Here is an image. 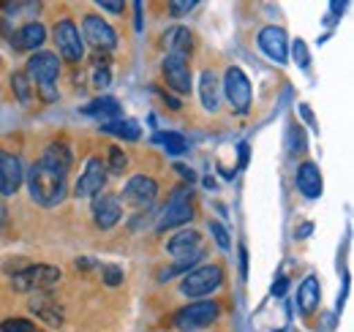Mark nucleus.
Masks as SVG:
<instances>
[{"label":"nucleus","instance_id":"obj_1","mask_svg":"<svg viewBox=\"0 0 354 332\" xmlns=\"http://www.w3.org/2000/svg\"><path fill=\"white\" fill-rule=\"evenodd\" d=\"M28 188H30V196L44 205V208H55L66 199L68 194V183H66V174H57L52 169H46L41 161L30 166V174H28Z\"/></svg>","mask_w":354,"mask_h":332},{"label":"nucleus","instance_id":"obj_2","mask_svg":"<svg viewBox=\"0 0 354 332\" xmlns=\"http://www.w3.org/2000/svg\"><path fill=\"white\" fill-rule=\"evenodd\" d=\"M191 218H194L191 188H188V185H180L177 191H172V196L167 199V205H164L161 215H158L156 229H158V232H169V229H175V226H185Z\"/></svg>","mask_w":354,"mask_h":332},{"label":"nucleus","instance_id":"obj_3","mask_svg":"<svg viewBox=\"0 0 354 332\" xmlns=\"http://www.w3.org/2000/svg\"><path fill=\"white\" fill-rule=\"evenodd\" d=\"M218 313H221V308L213 299H199V302H191V305H185V308L177 311L175 327L183 332L202 330V327H210L218 319Z\"/></svg>","mask_w":354,"mask_h":332},{"label":"nucleus","instance_id":"obj_4","mask_svg":"<svg viewBox=\"0 0 354 332\" xmlns=\"http://www.w3.org/2000/svg\"><path fill=\"white\" fill-rule=\"evenodd\" d=\"M221 281H223L221 267L205 264V267H196V270L185 273V278H183V284H180V291H183L185 297H205V294L218 289Z\"/></svg>","mask_w":354,"mask_h":332},{"label":"nucleus","instance_id":"obj_5","mask_svg":"<svg viewBox=\"0 0 354 332\" xmlns=\"http://www.w3.org/2000/svg\"><path fill=\"white\" fill-rule=\"evenodd\" d=\"M60 281V270L49 264H33L14 275V289L19 291H49Z\"/></svg>","mask_w":354,"mask_h":332},{"label":"nucleus","instance_id":"obj_6","mask_svg":"<svg viewBox=\"0 0 354 332\" xmlns=\"http://www.w3.org/2000/svg\"><path fill=\"white\" fill-rule=\"evenodd\" d=\"M223 87H226L229 107H232L234 112H248V107H251V82H248L245 71H243V68H237V66L226 68Z\"/></svg>","mask_w":354,"mask_h":332},{"label":"nucleus","instance_id":"obj_7","mask_svg":"<svg viewBox=\"0 0 354 332\" xmlns=\"http://www.w3.org/2000/svg\"><path fill=\"white\" fill-rule=\"evenodd\" d=\"M55 44H57L60 55L71 63H80L85 57V44H82V36L71 19H60L55 25Z\"/></svg>","mask_w":354,"mask_h":332},{"label":"nucleus","instance_id":"obj_8","mask_svg":"<svg viewBox=\"0 0 354 332\" xmlns=\"http://www.w3.org/2000/svg\"><path fill=\"white\" fill-rule=\"evenodd\" d=\"M57 74H60V60L55 55H49V52H39V55H33L28 60V77H30V82H36L41 90L52 87L55 80H57Z\"/></svg>","mask_w":354,"mask_h":332},{"label":"nucleus","instance_id":"obj_9","mask_svg":"<svg viewBox=\"0 0 354 332\" xmlns=\"http://www.w3.org/2000/svg\"><path fill=\"white\" fill-rule=\"evenodd\" d=\"M158 196V185L153 177H145V174H136L126 183V199L131 202L133 208L147 210Z\"/></svg>","mask_w":354,"mask_h":332},{"label":"nucleus","instance_id":"obj_10","mask_svg":"<svg viewBox=\"0 0 354 332\" xmlns=\"http://www.w3.org/2000/svg\"><path fill=\"white\" fill-rule=\"evenodd\" d=\"M22 177H25L22 161H19L17 156L0 150V194H3V196L17 194L19 185H22Z\"/></svg>","mask_w":354,"mask_h":332},{"label":"nucleus","instance_id":"obj_11","mask_svg":"<svg viewBox=\"0 0 354 332\" xmlns=\"http://www.w3.org/2000/svg\"><path fill=\"white\" fill-rule=\"evenodd\" d=\"M104 183H106V169H104V164H101V158H90L88 166H85V172H82V177L77 180L74 194H77L80 199L95 196V194H101Z\"/></svg>","mask_w":354,"mask_h":332},{"label":"nucleus","instance_id":"obj_12","mask_svg":"<svg viewBox=\"0 0 354 332\" xmlns=\"http://www.w3.org/2000/svg\"><path fill=\"white\" fill-rule=\"evenodd\" d=\"M82 36H85V39L95 46V49H112V46L118 44V36H115L112 25H106V22H104L101 17H95V14L85 17Z\"/></svg>","mask_w":354,"mask_h":332},{"label":"nucleus","instance_id":"obj_13","mask_svg":"<svg viewBox=\"0 0 354 332\" xmlns=\"http://www.w3.org/2000/svg\"><path fill=\"white\" fill-rule=\"evenodd\" d=\"M259 46H262V52H265L267 57L275 60V63H286V60H289L286 33H283L281 28H275V25H270V28H265V30L259 33Z\"/></svg>","mask_w":354,"mask_h":332},{"label":"nucleus","instance_id":"obj_14","mask_svg":"<svg viewBox=\"0 0 354 332\" xmlns=\"http://www.w3.org/2000/svg\"><path fill=\"white\" fill-rule=\"evenodd\" d=\"M164 80L167 84L177 90V93H188L191 90V71H188V63L177 55H167L164 60Z\"/></svg>","mask_w":354,"mask_h":332},{"label":"nucleus","instance_id":"obj_15","mask_svg":"<svg viewBox=\"0 0 354 332\" xmlns=\"http://www.w3.org/2000/svg\"><path fill=\"white\" fill-rule=\"evenodd\" d=\"M123 210H120V202L118 196H109V194H101L93 205V218H95V226L98 229H112L118 221H120Z\"/></svg>","mask_w":354,"mask_h":332},{"label":"nucleus","instance_id":"obj_16","mask_svg":"<svg viewBox=\"0 0 354 332\" xmlns=\"http://www.w3.org/2000/svg\"><path fill=\"white\" fill-rule=\"evenodd\" d=\"M46 39V30L41 22H28L25 28H19L14 36H11V46L19 49V52H28V49H36L41 46Z\"/></svg>","mask_w":354,"mask_h":332},{"label":"nucleus","instance_id":"obj_17","mask_svg":"<svg viewBox=\"0 0 354 332\" xmlns=\"http://www.w3.org/2000/svg\"><path fill=\"white\" fill-rule=\"evenodd\" d=\"M297 188L308 199H319L322 196V172H319V166L306 161L297 169Z\"/></svg>","mask_w":354,"mask_h":332},{"label":"nucleus","instance_id":"obj_18","mask_svg":"<svg viewBox=\"0 0 354 332\" xmlns=\"http://www.w3.org/2000/svg\"><path fill=\"white\" fill-rule=\"evenodd\" d=\"M41 164L57 174H68V166H71V150L63 145V142H55L49 145L41 156Z\"/></svg>","mask_w":354,"mask_h":332},{"label":"nucleus","instance_id":"obj_19","mask_svg":"<svg viewBox=\"0 0 354 332\" xmlns=\"http://www.w3.org/2000/svg\"><path fill=\"white\" fill-rule=\"evenodd\" d=\"M82 112H85V115H90V118H95V120H101V123H109V120H120V115H123L120 104H118L115 98H109V95H104V98H95V101H93V104H88Z\"/></svg>","mask_w":354,"mask_h":332},{"label":"nucleus","instance_id":"obj_20","mask_svg":"<svg viewBox=\"0 0 354 332\" xmlns=\"http://www.w3.org/2000/svg\"><path fill=\"white\" fill-rule=\"evenodd\" d=\"M30 308L44 319L46 324H52V327H60L63 324V311H60V305L49 294H41V297L30 299Z\"/></svg>","mask_w":354,"mask_h":332},{"label":"nucleus","instance_id":"obj_21","mask_svg":"<svg viewBox=\"0 0 354 332\" xmlns=\"http://www.w3.org/2000/svg\"><path fill=\"white\" fill-rule=\"evenodd\" d=\"M167 248L172 256H188L191 250L199 248V232H194V229H185V232H177L175 237L167 243Z\"/></svg>","mask_w":354,"mask_h":332},{"label":"nucleus","instance_id":"obj_22","mask_svg":"<svg viewBox=\"0 0 354 332\" xmlns=\"http://www.w3.org/2000/svg\"><path fill=\"white\" fill-rule=\"evenodd\" d=\"M319 294H322L319 281H316L313 275H308V278L300 284V291H297V308H300L303 313H313V308L319 305Z\"/></svg>","mask_w":354,"mask_h":332},{"label":"nucleus","instance_id":"obj_23","mask_svg":"<svg viewBox=\"0 0 354 332\" xmlns=\"http://www.w3.org/2000/svg\"><path fill=\"white\" fill-rule=\"evenodd\" d=\"M199 93H202V104H205V109L216 112V109H218V98H221V93H218V80L213 77V71H205V74H202V80H199Z\"/></svg>","mask_w":354,"mask_h":332},{"label":"nucleus","instance_id":"obj_24","mask_svg":"<svg viewBox=\"0 0 354 332\" xmlns=\"http://www.w3.org/2000/svg\"><path fill=\"white\" fill-rule=\"evenodd\" d=\"M167 44H169V55H177V57H183L185 60V55L191 52V33H188V28H172V30H167Z\"/></svg>","mask_w":354,"mask_h":332},{"label":"nucleus","instance_id":"obj_25","mask_svg":"<svg viewBox=\"0 0 354 332\" xmlns=\"http://www.w3.org/2000/svg\"><path fill=\"white\" fill-rule=\"evenodd\" d=\"M101 131L106 133H115L120 139H129V142H136L142 136V128L133 120H109V123H101Z\"/></svg>","mask_w":354,"mask_h":332},{"label":"nucleus","instance_id":"obj_26","mask_svg":"<svg viewBox=\"0 0 354 332\" xmlns=\"http://www.w3.org/2000/svg\"><path fill=\"white\" fill-rule=\"evenodd\" d=\"M153 142L156 145H161L167 153H172V156H180V153H185L188 150V142H185V136L183 133H177V131H161V133H156L153 136Z\"/></svg>","mask_w":354,"mask_h":332},{"label":"nucleus","instance_id":"obj_27","mask_svg":"<svg viewBox=\"0 0 354 332\" xmlns=\"http://www.w3.org/2000/svg\"><path fill=\"white\" fill-rule=\"evenodd\" d=\"M199 259H202V248L191 250L188 256H183V259L177 261L175 267H169V270H164V273H161L158 278H161V281H169V278H175V275H180V273H191V267H194V264H196Z\"/></svg>","mask_w":354,"mask_h":332},{"label":"nucleus","instance_id":"obj_28","mask_svg":"<svg viewBox=\"0 0 354 332\" xmlns=\"http://www.w3.org/2000/svg\"><path fill=\"white\" fill-rule=\"evenodd\" d=\"M286 150H289L292 156H297V153L306 150V131H303L300 125H292V128L286 131Z\"/></svg>","mask_w":354,"mask_h":332},{"label":"nucleus","instance_id":"obj_29","mask_svg":"<svg viewBox=\"0 0 354 332\" xmlns=\"http://www.w3.org/2000/svg\"><path fill=\"white\" fill-rule=\"evenodd\" d=\"M11 87H14V93L19 95L22 104L30 101V80H28L25 74H14V77H11Z\"/></svg>","mask_w":354,"mask_h":332},{"label":"nucleus","instance_id":"obj_30","mask_svg":"<svg viewBox=\"0 0 354 332\" xmlns=\"http://www.w3.org/2000/svg\"><path fill=\"white\" fill-rule=\"evenodd\" d=\"M0 332H33V324L28 319H6L0 324Z\"/></svg>","mask_w":354,"mask_h":332},{"label":"nucleus","instance_id":"obj_31","mask_svg":"<svg viewBox=\"0 0 354 332\" xmlns=\"http://www.w3.org/2000/svg\"><path fill=\"white\" fill-rule=\"evenodd\" d=\"M292 57H295V63L300 66V68H308V46H306V42H297L292 44Z\"/></svg>","mask_w":354,"mask_h":332},{"label":"nucleus","instance_id":"obj_32","mask_svg":"<svg viewBox=\"0 0 354 332\" xmlns=\"http://www.w3.org/2000/svg\"><path fill=\"white\" fill-rule=\"evenodd\" d=\"M191 8H196V0H172V3H169V14H172V17H183V14H188Z\"/></svg>","mask_w":354,"mask_h":332},{"label":"nucleus","instance_id":"obj_33","mask_svg":"<svg viewBox=\"0 0 354 332\" xmlns=\"http://www.w3.org/2000/svg\"><path fill=\"white\" fill-rule=\"evenodd\" d=\"M126 164H129V161H126L123 150H120V147H112V150H109V166H112V172L120 174V172L126 169Z\"/></svg>","mask_w":354,"mask_h":332},{"label":"nucleus","instance_id":"obj_34","mask_svg":"<svg viewBox=\"0 0 354 332\" xmlns=\"http://www.w3.org/2000/svg\"><path fill=\"white\" fill-rule=\"evenodd\" d=\"M210 232H213V237H216V243H218L221 248H229V246H232V243H229V234H226V226H223V223L213 221V223H210Z\"/></svg>","mask_w":354,"mask_h":332},{"label":"nucleus","instance_id":"obj_35","mask_svg":"<svg viewBox=\"0 0 354 332\" xmlns=\"http://www.w3.org/2000/svg\"><path fill=\"white\" fill-rule=\"evenodd\" d=\"M104 281H106L109 286L123 284V270H120V267H104Z\"/></svg>","mask_w":354,"mask_h":332},{"label":"nucleus","instance_id":"obj_36","mask_svg":"<svg viewBox=\"0 0 354 332\" xmlns=\"http://www.w3.org/2000/svg\"><path fill=\"white\" fill-rule=\"evenodd\" d=\"M104 11H109V14H120L123 11V3H118V0H101L98 3Z\"/></svg>","mask_w":354,"mask_h":332},{"label":"nucleus","instance_id":"obj_37","mask_svg":"<svg viewBox=\"0 0 354 332\" xmlns=\"http://www.w3.org/2000/svg\"><path fill=\"white\" fill-rule=\"evenodd\" d=\"M109 82H112L109 80V68H98L95 71V87H106Z\"/></svg>","mask_w":354,"mask_h":332},{"label":"nucleus","instance_id":"obj_38","mask_svg":"<svg viewBox=\"0 0 354 332\" xmlns=\"http://www.w3.org/2000/svg\"><path fill=\"white\" fill-rule=\"evenodd\" d=\"M286 289H289V281H286V278H278V281L272 284V294H275V297H283Z\"/></svg>","mask_w":354,"mask_h":332},{"label":"nucleus","instance_id":"obj_39","mask_svg":"<svg viewBox=\"0 0 354 332\" xmlns=\"http://www.w3.org/2000/svg\"><path fill=\"white\" fill-rule=\"evenodd\" d=\"M175 169H177V174H183V177H185L188 183H191V180L196 177V174H194V172H191V169H188L185 164H175Z\"/></svg>","mask_w":354,"mask_h":332},{"label":"nucleus","instance_id":"obj_40","mask_svg":"<svg viewBox=\"0 0 354 332\" xmlns=\"http://www.w3.org/2000/svg\"><path fill=\"white\" fill-rule=\"evenodd\" d=\"M240 270H243V275L248 273V250H245V246H240Z\"/></svg>","mask_w":354,"mask_h":332},{"label":"nucleus","instance_id":"obj_41","mask_svg":"<svg viewBox=\"0 0 354 332\" xmlns=\"http://www.w3.org/2000/svg\"><path fill=\"white\" fill-rule=\"evenodd\" d=\"M300 112H303V118H306V120H308L310 125H313V128H319V123H316V120H313V112H310L308 107H306V104H303V107H300Z\"/></svg>","mask_w":354,"mask_h":332},{"label":"nucleus","instance_id":"obj_42","mask_svg":"<svg viewBox=\"0 0 354 332\" xmlns=\"http://www.w3.org/2000/svg\"><path fill=\"white\" fill-rule=\"evenodd\" d=\"M248 164V145L245 142H240V166Z\"/></svg>","mask_w":354,"mask_h":332},{"label":"nucleus","instance_id":"obj_43","mask_svg":"<svg viewBox=\"0 0 354 332\" xmlns=\"http://www.w3.org/2000/svg\"><path fill=\"white\" fill-rule=\"evenodd\" d=\"M133 8H136V30H142V8H145V6L136 0V3H133Z\"/></svg>","mask_w":354,"mask_h":332},{"label":"nucleus","instance_id":"obj_44","mask_svg":"<svg viewBox=\"0 0 354 332\" xmlns=\"http://www.w3.org/2000/svg\"><path fill=\"white\" fill-rule=\"evenodd\" d=\"M310 232H313V223H303V226L297 229V237H308Z\"/></svg>","mask_w":354,"mask_h":332},{"label":"nucleus","instance_id":"obj_45","mask_svg":"<svg viewBox=\"0 0 354 332\" xmlns=\"http://www.w3.org/2000/svg\"><path fill=\"white\" fill-rule=\"evenodd\" d=\"M330 8L335 11V17H341V11L346 8V3H338V0H333V3H330Z\"/></svg>","mask_w":354,"mask_h":332},{"label":"nucleus","instance_id":"obj_46","mask_svg":"<svg viewBox=\"0 0 354 332\" xmlns=\"http://www.w3.org/2000/svg\"><path fill=\"white\" fill-rule=\"evenodd\" d=\"M205 188H210V191H213V188H216V180H213V177H205Z\"/></svg>","mask_w":354,"mask_h":332},{"label":"nucleus","instance_id":"obj_47","mask_svg":"<svg viewBox=\"0 0 354 332\" xmlns=\"http://www.w3.org/2000/svg\"><path fill=\"white\" fill-rule=\"evenodd\" d=\"M275 332H283V330H275Z\"/></svg>","mask_w":354,"mask_h":332}]
</instances>
